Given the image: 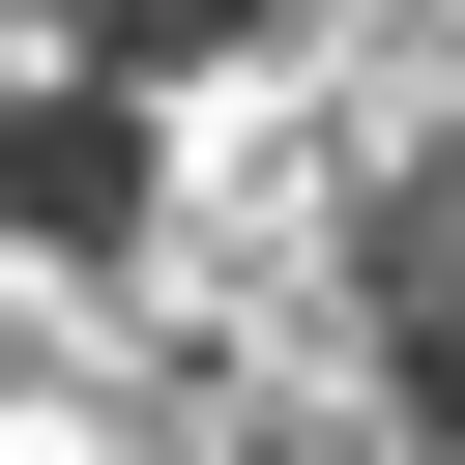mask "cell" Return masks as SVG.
Here are the masks:
<instances>
[{
	"instance_id": "1",
	"label": "cell",
	"mask_w": 465,
	"mask_h": 465,
	"mask_svg": "<svg viewBox=\"0 0 465 465\" xmlns=\"http://www.w3.org/2000/svg\"><path fill=\"white\" fill-rule=\"evenodd\" d=\"M349 291H378V378H407V436L465 465V116L378 174V232H349Z\"/></svg>"
}]
</instances>
